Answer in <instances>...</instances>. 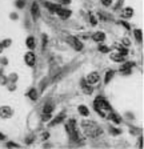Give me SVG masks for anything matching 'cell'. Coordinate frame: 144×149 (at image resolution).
I'll list each match as a JSON object with an SVG mask.
<instances>
[{
    "mask_svg": "<svg viewBox=\"0 0 144 149\" xmlns=\"http://www.w3.org/2000/svg\"><path fill=\"white\" fill-rule=\"evenodd\" d=\"M79 113H80V115H83V116H88V115H89V112H88L87 107L80 105V107H79Z\"/></svg>",
    "mask_w": 144,
    "mask_h": 149,
    "instance_id": "obj_13",
    "label": "cell"
},
{
    "mask_svg": "<svg viewBox=\"0 0 144 149\" xmlns=\"http://www.w3.org/2000/svg\"><path fill=\"white\" fill-rule=\"evenodd\" d=\"M124 57H125V56L121 55V53H116V55H112V56H111V59H112L113 61H123Z\"/></svg>",
    "mask_w": 144,
    "mask_h": 149,
    "instance_id": "obj_11",
    "label": "cell"
},
{
    "mask_svg": "<svg viewBox=\"0 0 144 149\" xmlns=\"http://www.w3.org/2000/svg\"><path fill=\"white\" fill-rule=\"evenodd\" d=\"M63 118H64V115H59L57 117H55V120H52L51 123H49V126H53V125H56V124L61 123Z\"/></svg>",
    "mask_w": 144,
    "mask_h": 149,
    "instance_id": "obj_10",
    "label": "cell"
},
{
    "mask_svg": "<svg viewBox=\"0 0 144 149\" xmlns=\"http://www.w3.org/2000/svg\"><path fill=\"white\" fill-rule=\"evenodd\" d=\"M67 129H68V132H69L71 137L74 138L75 141H79V140H80V136H79V130L76 129V123H75V120H71V121H69V124H68Z\"/></svg>",
    "mask_w": 144,
    "mask_h": 149,
    "instance_id": "obj_2",
    "label": "cell"
},
{
    "mask_svg": "<svg viewBox=\"0 0 144 149\" xmlns=\"http://www.w3.org/2000/svg\"><path fill=\"white\" fill-rule=\"evenodd\" d=\"M113 74H115V73H113V71H108V72H107V74H105L104 83H105V84H108V83H110V80L113 77Z\"/></svg>",
    "mask_w": 144,
    "mask_h": 149,
    "instance_id": "obj_14",
    "label": "cell"
},
{
    "mask_svg": "<svg viewBox=\"0 0 144 149\" xmlns=\"http://www.w3.org/2000/svg\"><path fill=\"white\" fill-rule=\"evenodd\" d=\"M97 81H99V74L96 72H92V73H89L87 76V83L89 84V85H92V84H95Z\"/></svg>",
    "mask_w": 144,
    "mask_h": 149,
    "instance_id": "obj_5",
    "label": "cell"
},
{
    "mask_svg": "<svg viewBox=\"0 0 144 149\" xmlns=\"http://www.w3.org/2000/svg\"><path fill=\"white\" fill-rule=\"evenodd\" d=\"M111 2H112V0H102V3H103L104 5H110Z\"/></svg>",
    "mask_w": 144,
    "mask_h": 149,
    "instance_id": "obj_26",
    "label": "cell"
},
{
    "mask_svg": "<svg viewBox=\"0 0 144 149\" xmlns=\"http://www.w3.org/2000/svg\"><path fill=\"white\" fill-rule=\"evenodd\" d=\"M92 39H93L95 41H103V40L105 39V35H104L103 32H96V33L92 36Z\"/></svg>",
    "mask_w": 144,
    "mask_h": 149,
    "instance_id": "obj_9",
    "label": "cell"
},
{
    "mask_svg": "<svg viewBox=\"0 0 144 149\" xmlns=\"http://www.w3.org/2000/svg\"><path fill=\"white\" fill-rule=\"evenodd\" d=\"M51 118V113H43V120L44 121H48Z\"/></svg>",
    "mask_w": 144,
    "mask_h": 149,
    "instance_id": "obj_24",
    "label": "cell"
},
{
    "mask_svg": "<svg viewBox=\"0 0 144 149\" xmlns=\"http://www.w3.org/2000/svg\"><path fill=\"white\" fill-rule=\"evenodd\" d=\"M95 108H96V109L103 108V109H108V110L111 109V108H110V104H108L107 101H104L103 99H97V100L95 101Z\"/></svg>",
    "mask_w": 144,
    "mask_h": 149,
    "instance_id": "obj_4",
    "label": "cell"
},
{
    "mask_svg": "<svg viewBox=\"0 0 144 149\" xmlns=\"http://www.w3.org/2000/svg\"><path fill=\"white\" fill-rule=\"evenodd\" d=\"M82 125H83V128H84L85 135L89 136V137L95 138V137H97V136L102 135V129L99 128V125H97L96 123H93V121H83Z\"/></svg>",
    "mask_w": 144,
    "mask_h": 149,
    "instance_id": "obj_1",
    "label": "cell"
},
{
    "mask_svg": "<svg viewBox=\"0 0 144 149\" xmlns=\"http://www.w3.org/2000/svg\"><path fill=\"white\" fill-rule=\"evenodd\" d=\"M135 36H136L138 41H141V31H140V29H136V31H135Z\"/></svg>",
    "mask_w": 144,
    "mask_h": 149,
    "instance_id": "obj_22",
    "label": "cell"
},
{
    "mask_svg": "<svg viewBox=\"0 0 144 149\" xmlns=\"http://www.w3.org/2000/svg\"><path fill=\"white\" fill-rule=\"evenodd\" d=\"M56 13L60 16V17H63V19H67V17H69L71 16V11H69V9H63L61 7L57 9V11H56Z\"/></svg>",
    "mask_w": 144,
    "mask_h": 149,
    "instance_id": "obj_7",
    "label": "cell"
},
{
    "mask_svg": "<svg viewBox=\"0 0 144 149\" xmlns=\"http://www.w3.org/2000/svg\"><path fill=\"white\" fill-rule=\"evenodd\" d=\"M38 12H39L38 4H36V3H33V5H32V16H33V17H36V16H38Z\"/></svg>",
    "mask_w": 144,
    "mask_h": 149,
    "instance_id": "obj_17",
    "label": "cell"
},
{
    "mask_svg": "<svg viewBox=\"0 0 144 149\" xmlns=\"http://www.w3.org/2000/svg\"><path fill=\"white\" fill-rule=\"evenodd\" d=\"M67 40H68V43H71V45L74 47V48H75L76 51H80V49L83 48V44L80 43V41L76 39V37H72V36H71V37H68Z\"/></svg>",
    "mask_w": 144,
    "mask_h": 149,
    "instance_id": "obj_3",
    "label": "cell"
},
{
    "mask_svg": "<svg viewBox=\"0 0 144 149\" xmlns=\"http://www.w3.org/2000/svg\"><path fill=\"white\" fill-rule=\"evenodd\" d=\"M25 43H27V47H28V48H31V49L35 48V39L33 37H28V39L25 40Z\"/></svg>",
    "mask_w": 144,
    "mask_h": 149,
    "instance_id": "obj_12",
    "label": "cell"
},
{
    "mask_svg": "<svg viewBox=\"0 0 144 149\" xmlns=\"http://www.w3.org/2000/svg\"><path fill=\"white\" fill-rule=\"evenodd\" d=\"M99 49H100V52H108V51H110V48H108V47H104V45H100V47H99Z\"/></svg>",
    "mask_w": 144,
    "mask_h": 149,
    "instance_id": "obj_23",
    "label": "cell"
},
{
    "mask_svg": "<svg viewBox=\"0 0 144 149\" xmlns=\"http://www.w3.org/2000/svg\"><path fill=\"white\" fill-rule=\"evenodd\" d=\"M133 65H135L133 63H125V64L123 65V67L120 68V71H121L123 73H129V69L133 67Z\"/></svg>",
    "mask_w": 144,
    "mask_h": 149,
    "instance_id": "obj_8",
    "label": "cell"
},
{
    "mask_svg": "<svg viewBox=\"0 0 144 149\" xmlns=\"http://www.w3.org/2000/svg\"><path fill=\"white\" fill-rule=\"evenodd\" d=\"M24 60H25V63L28 64L30 67H32V65L35 64V55H33L32 52L25 53V56H24Z\"/></svg>",
    "mask_w": 144,
    "mask_h": 149,
    "instance_id": "obj_6",
    "label": "cell"
},
{
    "mask_svg": "<svg viewBox=\"0 0 144 149\" xmlns=\"http://www.w3.org/2000/svg\"><path fill=\"white\" fill-rule=\"evenodd\" d=\"M46 5H47V8H49V9H52V11H57V9L60 8L59 5H56V4H51V3H47Z\"/></svg>",
    "mask_w": 144,
    "mask_h": 149,
    "instance_id": "obj_19",
    "label": "cell"
},
{
    "mask_svg": "<svg viewBox=\"0 0 144 149\" xmlns=\"http://www.w3.org/2000/svg\"><path fill=\"white\" fill-rule=\"evenodd\" d=\"M60 3H63V4H69L71 2H69V0H60Z\"/></svg>",
    "mask_w": 144,
    "mask_h": 149,
    "instance_id": "obj_28",
    "label": "cell"
},
{
    "mask_svg": "<svg viewBox=\"0 0 144 149\" xmlns=\"http://www.w3.org/2000/svg\"><path fill=\"white\" fill-rule=\"evenodd\" d=\"M7 146H10V148H19V145H17V144H13V143H8Z\"/></svg>",
    "mask_w": 144,
    "mask_h": 149,
    "instance_id": "obj_25",
    "label": "cell"
},
{
    "mask_svg": "<svg viewBox=\"0 0 144 149\" xmlns=\"http://www.w3.org/2000/svg\"><path fill=\"white\" fill-rule=\"evenodd\" d=\"M28 96H30L32 100H36V97H38V93H36V91H35V89H32V91H30Z\"/></svg>",
    "mask_w": 144,
    "mask_h": 149,
    "instance_id": "obj_21",
    "label": "cell"
},
{
    "mask_svg": "<svg viewBox=\"0 0 144 149\" xmlns=\"http://www.w3.org/2000/svg\"><path fill=\"white\" fill-rule=\"evenodd\" d=\"M52 110H53V107L51 104H47L43 109V113H52Z\"/></svg>",
    "mask_w": 144,
    "mask_h": 149,
    "instance_id": "obj_16",
    "label": "cell"
},
{
    "mask_svg": "<svg viewBox=\"0 0 144 149\" xmlns=\"http://www.w3.org/2000/svg\"><path fill=\"white\" fill-rule=\"evenodd\" d=\"M82 88H83V91H84L85 93H92V87H89L88 84H85V83H83Z\"/></svg>",
    "mask_w": 144,
    "mask_h": 149,
    "instance_id": "obj_15",
    "label": "cell"
},
{
    "mask_svg": "<svg viewBox=\"0 0 144 149\" xmlns=\"http://www.w3.org/2000/svg\"><path fill=\"white\" fill-rule=\"evenodd\" d=\"M110 118H111L112 121H115V123H118V124L120 123V118H119V116H118V115H115V113H111V115H110Z\"/></svg>",
    "mask_w": 144,
    "mask_h": 149,
    "instance_id": "obj_18",
    "label": "cell"
},
{
    "mask_svg": "<svg viewBox=\"0 0 144 149\" xmlns=\"http://www.w3.org/2000/svg\"><path fill=\"white\" fill-rule=\"evenodd\" d=\"M124 13H123V16H125V17H131L132 16V9L131 8H127L125 11H123Z\"/></svg>",
    "mask_w": 144,
    "mask_h": 149,
    "instance_id": "obj_20",
    "label": "cell"
},
{
    "mask_svg": "<svg viewBox=\"0 0 144 149\" xmlns=\"http://www.w3.org/2000/svg\"><path fill=\"white\" fill-rule=\"evenodd\" d=\"M17 7H24V2H23V0H19V3H17Z\"/></svg>",
    "mask_w": 144,
    "mask_h": 149,
    "instance_id": "obj_27",
    "label": "cell"
},
{
    "mask_svg": "<svg viewBox=\"0 0 144 149\" xmlns=\"http://www.w3.org/2000/svg\"><path fill=\"white\" fill-rule=\"evenodd\" d=\"M91 23H92L93 25L96 24V20H95V17H92V16H91Z\"/></svg>",
    "mask_w": 144,
    "mask_h": 149,
    "instance_id": "obj_29",
    "label": "cell"
}]
</instances>
